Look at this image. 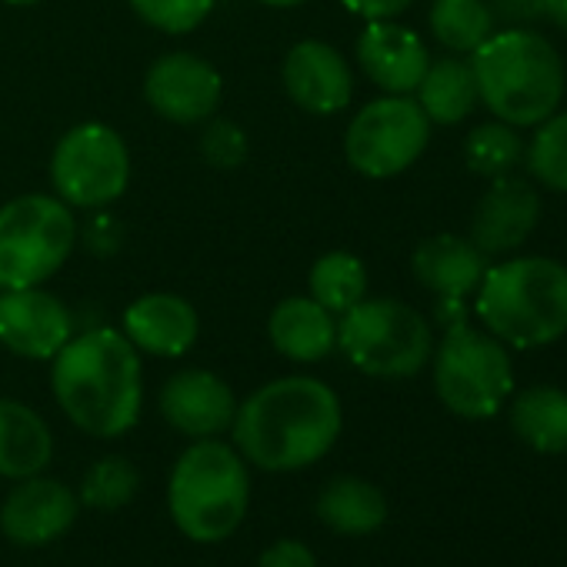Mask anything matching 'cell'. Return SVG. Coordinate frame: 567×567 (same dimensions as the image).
<instances>
[{"label": "cell", "mask_w": 567, "mask_h": 567, "mask_svg": "<svg viewBox=\"0 0 567 567\" xmlns=\"http://www.w3.org/2000/svg\"><path fill=\"white\" fill-rule=\"evenodd\" d=\"M344 411L334 388L295 374L257 388L237 404L230 437L240 457L260 471L291 474L318 464L341 437Z\"/></svg>", "instance_id": "6da1fadb"}, {"label": "cell", "mask_w": 567, "mask_h": 567, "mask_svg": "<svg viewBox=\"0 0 567 567\" xmlns=\"http://www.w3.org/2000/svg\"><path fill=\"white\" fill-rule=\"evenodd\" d=\"M51 391L78 431L121 437L137 424L144 404L141 351L114 328L74 334L54 354Z\"/></svg>", "instance_id": "7a4b0ae2"}, {"label": "cell", "mask_w": 567, "mask_h": 567, "mask_svg": "<svg viewBox=\"0 0 567 567\" xmlns=\"http://www.w3.org/2000/svg\"><path fill=\"white\" fill-rule=\"evenodd\" d=\"M477 101L511 127H537L564 97V61L557 48L530 28L494 31L474 54Z\"/></svg>", "instance_id": "3957f363"}, {"label": "cell", "mask_w": 567, "mask_h": 567, "mask_svg": "<svg viewBox=\"0 0 567 567\" xmlns=\"http://www.w3.org/2000/svg\"><path fill=\"white\" fill-rule=\"evenodd\" d=\"M474 311L504 348L530 351L567 334V267L527 254L487 267Z\"/></svg>", "instance_id": "277c9868"}, {"label": "cell", "mask_w": 567, "mask_h": 567, "mask_svg": "<svg viewBox=\"0 0 567 567\" xmlns=\"http://www.w3.org/2000/svg\"><path fill=\"white\" fill-rule=\"evenodd\" d=\"M167 507L177 530L197 544L230 537L250 507V471L240 451L217 437L194 441L171 471Z\"/></svg>", "instance_id": "5b68a950"}, {"label": "cell", "mask_w": 567, "mask_h": 567, "mask_svg": "<svg viewBox=\"0 0 567 567\" xmlns=\"http://www.w3.org/2000/svg\"><path fill=\"white\" fill-rule=\"evenodd\" d=\"M338 348L368 378L401 381L424 371L434 334L421 311L394 298H364L338 321Z\"/></svg>", "instance_id": "8992f818"}, {"label": "cell", "mask_w": 567, "mask_h": 567, "mask_svg": "<svg viewBox=\"0 0 567 567\" xmlns=\"http://www.w3.org/2000/svg\"><path fill=\"white\" fill-rule=\"evenodd\" d=\"M81 237L74 210L58 194H24L0 207V291L41 288Z\"/></svg>", "instance_id": "52a82bcc"}, {"label": "cell", "mask_w": 567, "mask_h": 567, "mask_svg": "<svg viewBox=\"0 0 567 567\" xmlns=\"http://www.w3.org/2000/svg\"><path fill=\"white\" fill-rule=\"evenodd\" d=\"M434 391L441 404L467 421H484L501 411L514 391V364L507 348L487 334L464 324L444 328L434 348Z\"/></svg>", "instance_id": "ba28073f"}, {"label": "cell", "mask_w": 567, "mask_h": 567, "mask_svg": "<svg viewBox=\"0 0 567 567\" xmlns=\"http://www.w3.org/2000/svg\"><path fill=\"white\" fill-rule=\"evenodd\" d=\"M51 184L68 207L104 210L131 184V151L107 124L71 127L51 154Z\"/></svg>", "instance_id": "9c48e42d"}, {"label": "cell", "mask_w": 567, "mask_h": 567, "mask_svg": "<svg viewBox=\"0 0 567 567\" xmlns=\"http://www.w3.org/2000/svg\"><path fill=\"white\" fill-rule=\"evenodd\" d=\"M431 121L411 94H384L364 104L344 134L348 164L371 177L388 181L404 174L427 151Z\"/></svg>", "instance_id": "30bf717a"}, {"label": "cell", "mask_w": 567, "mask_h": 567, "mask_svg": "<svg viewBox=\"0 0 567 567\" xmlns=\"http://www.w3.org/2000/svg\"><path fill=\"white\" fill-rule=\"evenodd\" d=\"M224 94L220 71L187 51L157 58L144 74V101L171 124H204L217 114Z\"/></svg>", "instance_id": "8fae6325"}, {"label": "cell", "mask_w": 567, "mask_h": 567, "mask_svg": "<svg viewBox=\"0 0 567 567\" xmlns=\"http://www.w3.org/2000/svg\"><path fill=\"white\" fill-rule=\"evenodd\" d=\"M74 338L71 308L44 288L0 291V344L28 361H54Z\"/></svg>", "instance_id": "7c38bea8"}, {"label": "cell", "mask_w": 567, "mask_h": 567, "mask_svg": "<svg viewBox=\"0 0 567 567\" xmlns=\"http://www.w3.org/2000/svg\"><path fill=\"white\" fill-rule=\"evenodd\" d=\"M81 511V497L54 477H24L0 504V530L21 547H44L64 537Z\"/></svg>", "instance_id": "4fadbf2b"}, {"label": "cell", "mask_w": 567, "mask_h": 567, "mask_svg": "<svg viewBox=\"0 0 567 567\" xmlns=\"http://www.w3.org/2000/svg\"><path fill=\"white\" fill-rule=\"evenodd\" d=\"M280 81L288 97L315 117H334L354 97V71L348 58L324 41H298L284 58Z\"/></svg>", "instance_id": "5bb4252c"}, {"label": "cell", "mask_w": 567, "mask_h": 567, "mask_svg": "<svg viewBox=\"0 0 567 567\" xmlns=\"http://www.w3.org/2000/svg\"><path fill=\"white\" fill-rule=\"evenodd\" d=\"M157 404L164 421L190 441L220 437L224 431H230L237 414V398L230 384L204 368H187L167 378Z\"/></svg>", "instance_id": "9a60e30c"}, {"label": "cell", "mask_w": 567, "mask_h": 567, "mask_svg": "<svg viewBox=\"0 0 567 567\" xmlns=\"http://www.w3.org/2000/svg\"><path fill=\"white\" fill-rule=\"evenodd\" d=\"M540 220V197L520 177H494L471 217V244L487 254L501 257L517 250Z\"/></svg>", "instance_id": "2e32d148"}, {"label": "cell", "mask_w": 567, "mask_h": 567, "mask_svg": "<svg viewBox=\"0 0 567 567\" xmlns=\"http://www.w3.org/2000/svg\"><path fill=\"white\" fill-rule=\"evenodd\" d=\"M354 54L368 81L384 94H414L431 64L427 44L398 21H368Z\"/></svg>", "instance_id": "e0dca14e"}, {"label": "cell", "mask_w": 567, "mask_h": 567, "mask_svg": "<svg viewBox=\"0 0 567 567\" xmlns=\"http://www.w3.org/2000/svg\"><path fill=\"white\" fill-rule=\"evenodd\" d=\"M121 334L151 358H181L200 334L197 311L177 295H144L124 311Z\"/></svg>", "instance_id": "ac0fdd59"}, {"label": "cell", "mask_w": 567, "mask_h": 567, "mask_svg": "<svg viewBox=\"0 0 567 567\" xmlns=\"http://www.w3.org/2000/svg\"><path fill=\"white\" fill-rule=\"evenodd\" d=\"M487 254H481L471 237L434 234L417 244L411 257V270L424 291L434 298H461L467 301L487 274Z\"/></svg>", "instance_id": "d6986e66"}, {"label": "cell", "mask_w": 567, "mask_h": 567, "mask_svg": "<svg viewBox=\"0 0 567 567\" xmlns=\"http://www.w3.org/2000/svg\"><path fill=\"white\" fill-rule=\"evenodd\" d=\"M274 351L298 364H318L338 348V318L308 298H284L267 318Z\"/></svg>", "instance_id": "ffe728a7"}, {"label": "cell", "mask_w": 567, "mask_h": 567, "mask_svg": "<svg viewBox=\"0 0 567 567\" xmlns=\"http://www.w3.org/2000/svg\"><path fill=\"white\" fill-rule=\"evenodd\" d=\"M54 461V434L48 421L14 401V398H0V477L8 481H24Z\"/></svg>", "instance_id": "44dd1931"}, {"label": "cell", "mask_w": 567, "mask_h": 567, "mask_svg": "<svg viewBox=\"0 0 567 567\" xmlns=\"http://www.w3.org/2000/svg\"><path fill=\"white\" fill-rule=\"evenodd\" d=\"M318 517L344 537H364L388 520V501L378 484L364 477H334L318 494Z\"/></svg>", "instance_id": "7402d4cb"}, {"label": "cell", "mask_w": 567, "mask_h": 567, "mask_svg": "<svg viewBox=\"0 0 567 567\" xmlns=\"http://www.w3.org/2000/svg\"><path fill=\"white\" fill-rule=\"evenodd\" d=\"M511 427L527 447L540 454H564L567 451V391L550 388V384L520 391L511 404Z\"/></svg>", "instance_id": "603a6c76"}, {"label": "cell", "mask_w": 567, "mask_h": 567, "mask_svg": "<svg viewBox=\"0 0 567 567\" xmlns=\"http://www.w3.org/2000/svg\"><path fill=\"white\" fill-rule=\"evenodd\" d=\"M414 94L431 124H444V127L461 124L477 104V84H474L471 61H461V58L431 61Z\"/></svg>", "instance_id": "cb8c5ba5"}, {"label": "cell", "mask_w": 567, "mask_h": 567, "mask_svg": "<svg viewBox=\"0 0 567 567\" xmlns=\"http://www.w3.org/2000/svg\"><path fill=\"white\" fill-rule=\"evenodd\" d=\"M308 291L321 308L338 318L368 298V267L348 250H331L315 260L308 274Z\"/></svg>", "instance_id": "d4e9b609"}, {"label": "cell", "mask_w": 567, "mask_h": 567, "mask_svg": "<svg viewBox=\"0 0 567 567\" xmlns=\"http://www.w3.org/2000/svg\"><path fill=\"white\" fill-rule=\"evenodd\" d=\"M431 34L451 54H474L494 34L487 0H434L427 14Z\"/></svg>", "instance_id": "484cf974"}, {"label": "cell", "mask_w": 567, "mask_h": 567, "mask_svg": "<svg viewBox=\"0 0 567 567\" xmlns=\"http://www.w3.org/2000/svg\"><path fill=\"white\" fill-rule=\"evenodd\" d=\"M524 157V141L517 134V127L504 124V121H487L477 124L467 141H464V161L474 174L481 177H504L511 174Z\"/></svg>", "instance_id": "4316f807"}, {"label": "cell", "mask_w": 567, "mask_h": 567, "mask_svg": "<svg viewBox=\"0 0 567 567\" xmlns=\"http://www.w3.org/2000/svg\"><path fill=\"white\" fill-rule=\"evenodd\" d=\"M137 487H141V474H137L134 461L111 454V457H101L97 464H91V471L81 481L78 497H81V504H87L94 511H117L134 501Z\"/></svg>", "instance_id": "83f0119b"}, {"label": "cell", "mask_w": 567, "mask_h": 567, "mask_svg": "<svg viewBox=\"0 0 567 567\" xmlns=\"http://www.w3.org/2000/svg\"><path fill=\"white\" fill-rule=\"evenodd\" d=\"M527 171L547 190L567 194V111H554L537 124L527 144Z\"/></svg>", "instance_id": "f1b7e54d"}, {"label": "cell", "mask_w": 567, "mask_h": 567, "mask_svg": "<svg viewBox=\"0 0 567 567\" xmlns=\"http://www.w3.org/2000/svg\"><path fill=\"white\" fill-rule=\"evenodd\" d=\"M214 4L217 0H131L134 14L147 28L161 34H174V38L197 31L210 18Z\"/></svg>", "instance_id": "f546056e"}, {"label": "cell", "mask_w": 567, "mask_h": 567, "mask_svg": "<svg viewBox=\"0 0 567 567\" xmlns=\"http://www.w3.org/2000/svg\"><path fill=\"white\" fill-rule=\"evenodd\" d=\"M200 154L210 167L217 171H234L244 164L247 157V134L244 127H237L234 121H210L200 134Z\"/></svg>", "instance_id": "4dcf8cb0"}, {"label": "cell", "mask_w": 567, "mask_h": 567, "mask_svg": "<svg viewBox=\"0 0 567 567\" xmlns=\"http://www.w3.org/2000/svg\"><path fill=\"white\" fill-rule=\"evenodd\" d=\"M257 567H318V557H315V550L305 540L280 537V540H274L260 554Z\"/></svg>", "instance_id": "1f68e13d"}, {"label": "cell", "mask_w": 567, "mask_h": 567, "mask_svg": "<svg viewBox=\"0 0 567 567\" xmlns=\"http://www.w3.org/2000/svg\"><path fill=\"white\" fill-rule=\"evenodd\" d=\"M491 14L494 21L507 24V28H530L534 21L544 18L540 0H491Z\"/></svg>", "instance_id": "d6a6232c"}, {"label": "cell", "mask_w": 567, "mask_h": 567, "mask_svg": "<svg viewBox=\"0 0 567 567\" xmlns=\"http://www.w3.org/2000/svg\"><path fill=\"white\" fill-rule=\"evenodd\" d=\"M84 244L94 250V254H114L117 247H121V224L117 220H111L107 214H94L87 224H84Z\"/></svg>", "instance_id": "836d02e7"}, {"label": "cell", "mask_w": 567, "mask_h": 567, "mask_svg": "<svg viewBox=\"0 0 567 567\" xmlns=\"http://www.w3.org/2000/svg\"><path fill=\"white\" fill-rule=\"evenodd\" d=\"M341 4L364 21H394L414 4V0H341Z\"/></svg>", "instance_id": "e575fe53"}, {"label": "cell", "mask_w": 567, "mask_h": 567, "mask_svg": "<svg viewBox=\"0 0 567 567\" xmlns=\"http://www.w3.org/2000/svg\"><path fill=\"white\" fill-rule=\"evenodd\" d=\"M434 318L441 328H454V324H464L467 321V301L461 298H437L434 305Z\"/></svg>", "instance_id": "d590c367"}, {"label": "cell", "mask_w": 567, "mask_h": 567, "mask_svg": "<svg viewBox=\"0 0 567 567\" xmlns=\"http://www.w3.org/2000/svg\"><path fill=\"white\" fill-rule=\"evenodd\" d=\"M540 8H544V18L554 28L567 31V0H540Z\"/></svg>", "instance_id": "8d00e7d4"}, {"label": "cell", "mask_w": 567, "mask_h": 567, "mask_svg": "<svg viewBox=\"0 0 567 567\" xmlns=\"http://www.w3.org/2000/svg\"><path fill=\"white\" fill-rule=\"evenodd\" d=\"M260 4H267V8H277V11H288V8H298V4H305V0H260Z\"/></svg>", "instance_id": "74e56055"}, {"label": "cell", "mask_w": 567, "mask_h": 567, "mask_svg": "<svg viewBox=\"0 0 567 567\" xmlns=\"http://www.w3.org/2000/svg\"><path fill=\"white\" fill-rule=\"evenodd\" d=\"M11 8H31V4H41V0H4Z\"/></svg>", "instance_id": "f35d334b"}]
</instances>
